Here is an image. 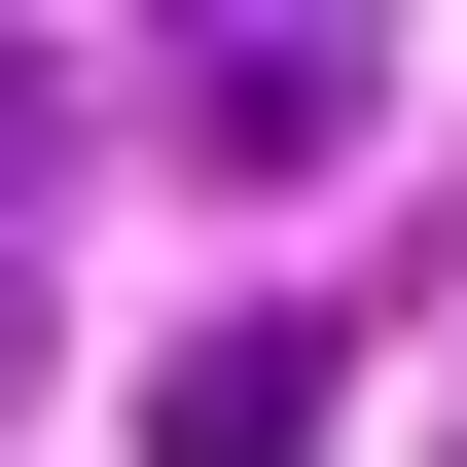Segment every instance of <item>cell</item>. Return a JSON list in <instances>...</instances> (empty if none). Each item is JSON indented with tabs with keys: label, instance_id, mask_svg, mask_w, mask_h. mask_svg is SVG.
Returning <instances> with one entry per match:
<instances>
[{
	"label": "cell",
	"instance_id": "6da1fadb",
	"mask_svg": "<svg viewBox=\"0 0 467 467\" xmlns=\"http://www.w3.org/2000/svg\"><path fill=\"white\" fill-rule=\"evenodd\" d=\"M144 109L216 144V180H324L359 109H396V36H324V0H252V36H144Z\"/></svg>",
	"mask_w": 467,
	"mask_h": 467
},
{
	"label": "cell",
	"instance_id": "7a4b0ae2",
	"mask_svg": "<svg viewBox=\"0 0 467 467\" xmlns=\"http://www.w3.org/2000/svg\"><path fill=\"white\" fill-rule=\"evenodd\" d=\"M144 467H324V324H288V288L180 324V359H144Z\"/></svg>",
	"mask_w": 467,
	"mask_h": 467
}]
</instances>
